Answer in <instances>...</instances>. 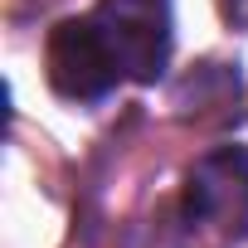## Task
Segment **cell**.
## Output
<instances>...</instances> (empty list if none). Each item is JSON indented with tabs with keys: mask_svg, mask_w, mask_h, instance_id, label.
I'll use <instances>...</instances> for the list:
<instances>
[{
	"mask_svg": "<svg viewBox=\"0 0 248 248\" xmlns=\"http://www.w3.org/2000/svg\"><path fill=\"white\" fill-rule=\"evenodd\" d=\"M132 83H156L170 63V0H97L93 10Z\"/></svg>",
	"mask_w": 248,
	"mask_h": 248,
	"instance_id": "cell-1",
	"label": "cell"
},
{
	"mask_svg": "<svg viewBox=\"0 0 248 248\" xmlns=\"http://www.w3.org/2000/svg\"><path fill=\"white\" fill-rule=\"evenodd\" d=\"M180 209L195 229L238 238L248 229V146H219L185 175Z\"/></svg>",
	"mask_w": 248,
	"mask_h": 248,
	"instance_id": "cell-2",
	"label": "cell"
},
{
	"mask_svg": "<svg viewBox=\"0 0 248 248\" xmlns=\"http://www.w3.org/2000/svg\"><path fill=\"white\" fill-rule=\"evenodd\" d=\"M44 68H49L54 93L68 97V102H97V97H107L122 78H127L93 15L54 25V34L44 44Z\"/></svg>",
	"mask_w": 248,
	"mask_h": 248,
	"instance_id": "cell-3",
	"label": "cell"
},
{
	"mask_svg": "<svg viewBox=\"0 0 248 248\" xmlns=\"http://www.w3.org/2000/svg\"><path fill=\"white\" fill-rule=\"evenodd\" d=\"M219 10H224V20H229V25L248 30V0H219Z\"/></svg>",
	"mask_w": 248,
	"mask_h": 248,
	"instance_id": "cell-4",
	"label": "cell"
}]
</instances>
